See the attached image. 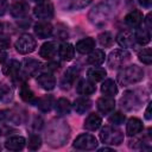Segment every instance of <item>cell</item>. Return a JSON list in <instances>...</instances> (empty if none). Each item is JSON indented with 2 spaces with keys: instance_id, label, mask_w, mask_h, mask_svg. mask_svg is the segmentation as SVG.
Listing matches in <instances>:
<instances>
[{
  "instance_id": "obj_1",
  "label": "cell",
  "mask_w": 152,
  "mask_h": 152,
  "mask_svg": "<svg viewBox=\"0 0 152 152\" xmlns=\"http://www.w3.org/2000/svg\"><path fill=\"white\" fill-rule=\"evenodd\" d=\"M142 78H144V70L135 64L124 68L118 74V82L121 86H131L133 83L141 81Z\"/></svg>"
},
{
  "instance_id": "obj_2",
  "label": "cell",
  "mask_w": 152,
  "mask_h": 152,
  "mask_svg": "<svg viewBox=\"0 0 152 152\" xmlns=\"http://www.w3.org/2000/svg\"><path fill=\"white\" fill-rule=\"evenodd\" d=\"M100 139L107 145H120L124 141V133L112 126H104L100 132Z\"/></svg>"
},
{
  "instance_id": "obj_3",
  "label": "cell",
  "mask_w": 152,
  "mask_h": 152,
  "mask_svg": "<svg viewBox=\"0 0 152 152\" xmlns=\"http://www.w3.org/2000/svg\"><path fill=\"white\" fill-rule=\"evenodd\" d=\"M131 59V53L125 49H116L108 56V65L110 69H119Z\"/></svg>"
},
{
  "instance_id": "obj_4",
  "label": "cell",
  "mask_w": 152,
  "mask_h": 152,
  "mask_svg": "<svg viewBox=\"0 0 152 152\" xmlns=\"http://www.w3.org/2000/svg\"><path fill=\"white\" fill-rule=\"evenodd\" d=\"M14 46H15V50L19 53L27 55V53H31L32 51H34V49L37 46V42L31 34L24 33L17 39Z\"/></svg>"
},
{
  "instance_id": "obj_5",
  "label": "cell",
  "mask_w": 152,
  "mask_h": 152,
  "mask_svg": "<svg viewBox=\"0 0 152 152\" xmlns=\"http://www.w3.org/2000/svg\"><path fill=\"white\" fill-rule=\"evenodd\" d=\"M97 139L88 133L80 134L75 140H74V147L77 150H83V151H91L97 147Z\"/></svg>"
},
{
  "instance_id": "obj_6",
  "label": "cell",
  "mask_w": 152,
  "mask_h": 152,
  "mask_svg": "<svg viewBox=\"0 0 152 152\" xmlns=\"http://www.w3.org/2000/svg\"><path fill=\"white\" fill-rule=\"evenodd\" d=\"M33 14L38 19H50L53 15V5L49 1L39 2L33 8Z\"/></svg>"
},
{
  "instance_id": "obj_7",
  "label": "cell",
  "mask_w": 152,
  "mask_h": 152,
  "mask_svg": "<svg viewBox=\"0 0 152 152\" xmlns=\"http://www.w3.org/2000/svg\"><path fill=\"white\" fill-rule=\"evenodd\" d=\"M30 6L26 1H17L10 7V13L14 18H24L28 14Z\"/></svg>"
},
{
  "instance_id": "obj_8",
  "label": "cell",
  "mask_w": 152,
  "mask_h": 152,
  "mask_svg": "<svg viewBox=\"0 0 152 152\" xmlns=\"http://www.w3.org/2000/svg\"><path fill=\"white\" fill-rule=\"evenodd\" d=\"M78 75H80V70H78V68H76V66H71V68H69L65 72H64V75H63V78H62V82H61V84H62V87L65 89H68V88H70L72 84H74V82L76 81V78L78 77Z\"/></svg>"
},
{
  "instance_id": "obj_9",
  "label": "cell",
  "mask_w": 152,
  "mask_h": 152,
  "mask_svg": "<svg viewBox=\"0 0 152 152\" xmlns=\"http://www.w3.org/2000/svg\"><path fill=\"white\" fill-rule=\"evenodd\" d=\"M37 83L39 84L40 88H43L44 90H52L56 86V80L53 77L52 74L49 72H43L40 75H38L37 77Z\"/></svg>"
},
{
  "instance_id": "obj_10",
  "label": "cell",
  "mask_w": 152,
  "mask_h": 152,
  "mask_svg": "<svg viewBox=\"0 0 152 152\" xmlns=\"http://www.w3.org/2000/svg\"><path fill=\"white\" fill-rule=\"evenodd\" d=\"M96 106H97V109L102 114H109L115 108V101L110 96H103V97H100L97 100Z\"/></svg>"
},
{
  "instance_id": "obj_11",
  "label": "cell",
  "mask_w": 152,
  "mask_h": 152,
  "mask_svg": "<svg viewBox=\"0 0 152 152\" xmlns=\"http://www.w3.org/2000/svg\"><path fill=\"white\" fill-rule=\"evenodd\" d=\"M34 33L36 36L39 38V39H44V38H48L52 34V25L48 21H40V23H37L34 25Z\"/></svg>"
},
{
  "instance_id": "obj_12",
  "label": "cell",
  "mask_w": 152,
  "mask_h": 152,
  "mask_svg": "<svg viewBox=\"0 0 152 152\" xmlns=\"http://www.w3.org/2000/svg\"><path fill=\"white\" fill-rule=\"evenodd\" d=\"M116 42L122 48H133L134 46L135 38H134V34L131 31L125 30V31H121L116 36Z\"/></svg>"
},
{
  "instance_id": "obj_13",
  "label": "cell",
  "mask_w": 152,
  "mask_h": 152,
  "mask_svg": "<svg viewBox=\"0 0 152 152\" xmlns=\"http://www.w3.org/2000/svg\"><path fill=\"white\" fill-rule=\"evenodd\" d=\"M57 52V43L56 42H46L40 46L39 55L45 59H51Z\"/></svg>"
},
{
  "instance_id": "obj_14",
  "label": "cell",
  "mask_w": 152,
  "mask_h": 152,
  "mask_svg": "<svg viewBox=\"0 0 152 152\" xmlns=\"http://www.w3.org/2000/svg\"><path fill=\"white\" fill-rule=\"evenodd\" d=\"M142 131V122L140 119L138 118H131L127 122V126H126V133L127 135L129 137H133V135H137L138 133H140Z\"/></svg>"
},
{
  "instance_id": "obj_15",
  "label": "cell",
  "mask_w": 152,
  "mask_h": 152,
  "mask_svg": "<svg viewBox=\"0 0 152 152\" xmlns=\"http://www.w3.org/2000/svg\"><path fill=\"white\" fill-rule=\"evenodd\" d=\"M26 140L23 137H11L5 141V147L10 151H20L24 148Z\"/></svg>"
},
{
  "instance_id": "obj_16",
  "label": "cell",
  "mask_w": 152,
  "mask_h": 152,
  "mask_svg": "<svg viewBox=\"0 0 152 152\" xmlns=\"http://www.w3.org/2000/svg\"><path fill=\"white\" fill-rule=\"evenodd\" d=\"M94 48H95V40L90 37H87V38L78 40L76 43V46H75V49L80 53H88L91 50H94Z\"/></svg>"
},
{
  "instance_id": "obj_17",
  "label": "cell",
  "mask_w": 152,
  "mask_h": 152,
  "mask_svg": "<svg viewBox=\"0 0 152 152\" xmlns=\"http://www.w3.org/2000/svg\"><path fill=\"white\" fill-rule=\"evenodd\" d=\"M20 66H21V64L18 61L11 59L10 62H7L2 66V72L6 76H10V77H17L18 74H19V71H20Z\"/></svg>"
},
{
  "instance_id": "obj_18",
  "label": "cell",
  "mask_w": 152,
  "mask_h": 152,
  "mask_svg": "<svg viewBox=\"0 0 152 152\" xmlns=\"http://www.w3.org/2000/svg\"><path fill=\"white\" fill-rule=\"evenodd\" d=\"M76 90L78 94L81 95H90L93 93H95L96 90V87L94 84L93 81H89V80H82L78 82L77 87H76Z\"/></svg>"
},
{
  "instance_id": "obj_19",
  "label": "cell",
  "mask_w": 152,
  "mask_h": 152,
  "mask_svg": "<svg viewBox=\"0 0 152 152\" xmlns=\"http://www.w3.org/2000/svg\"><path fill=\"white\" fill-rule=\"evenodd\" d=\"M142 21V13L139 10H133L131 11L126 17H125V23L131 26V27H137L140 25Z\"/></svg>"
},
{
  "instance_id": "obj_20",
  "label": "cell",
  "mask_w": 152,
  "mask_h": 152,
  "mask_svg": "<svg viewBox=\"0 0 152 152\" xmlns=\"http://www.w3.org/2000/svg\"><path fill=\"white\" fill-rule=\"evenodd\" d=\"M102 124V119L100 115L95 114V113H91L87 116L86 121H84V128L88 129V131H96Z\"/></svg>"
},
{
  "instance_id": "obj_21",
  "label": "cell",
  "mask_w": 152,
  "mask_h": 152,
  "mask_svg": "<svg viewBox=\"0 0 152 152\" xmlns=\"http://www.w3.org/2000/svg\"><path fill=\"white\" fill-rule=\"evenodd\" d=\"M58 53L63 61H71L75 55V48L70 43H63L58 48Z\"/></svg>"
},
{
  "instance_id": "obj_22",
  "label": "cell",
  "mask_w": 152,
  "mask_h": 152,
  "mask_svg": "<svg viewBox=\"0 0 152 152\" xmlns=\"http://www.w3.org/2000/svg\"><path fill=\"white\" fill-rule=\"evenodd\" d=\"M40 69H42V63L38 62L37 59L28 58V59L24 61V70H25L26 75H28V76L36 75Z\"/></svg>"
},
{
  "instance_id": "obj_23",
  "label": "cell",
  "mask_w": 152,
  "mask_h": 152,
  "mask_svg": "<svg viewBox=\"0 0 152 152\" xmlns=\"http://www.w3.org/2000/svg\"><path fill=\"white\" fill-rule=\"evenodd\" d=\"M121 103H122V107H125L127 110H131L135 108L137 104H139V101L133 91H126L125 95L121 97Z\"/></svg>"
},
{
  "instance_id": "obj_24",
  "label": "cell",
  "mask_w": 152,
  "mask_h": 152,
  "mask_svg": "<svg viewBox=\"0 0 152 152\" xmlns=\"http://www.w3.org/2000/svg\"><path fill=\"white\" fill-rule=\"evenodd\" d=\"M91 107V101L88 97H78L74 102V109L77 114H84Z\"/></svg>"
},
{
  "instance_id": "obj_25",
  "label": "cell",
  "mask_w": 152,
  "mask_h": 152,
  "mask_svg": "<svg viewBox=\"0 0 152 152\" xmlns=\"http://www.w3.org/2000/svg\"><path fill=\"white\" fill-rule=\"evenodd\" d=\"M56 113L61 116L63 115H68L70 113V109H71V104H70V101L68 99H64V97H61L57 100L56 102Z\"/></svg>"
},
{
  "instance_id": "obj_26",
  "label": "cell",
  "mask_w": 152,
  "mask_h": 152,
  "mask_svg": "<svg viewBox=\"0 0 152 152\" xmlns=\"http://www.w3.org/2000/svg\"><path fill=\"white\" fill-rule=\"evenodd\" d=\"M106 55L102 50H91V52L89 53L87 62L91 65H101L104 62Z\"/></svg>"
},
{
  "instance_id": "obj_27",
  "label": "cell",
  "mask_w": 152,
  "mask_h": 152,
  "mask_svg": "<svg viewBox=\"0 0 152 152\" xmlns=\"http://www.w3.org/2000/svg\"><path fill=\"white\" fill-rule=\"evenodd\" d=\"M101 91L106 96H114L118 94V86L113 80H106L101 86Z\"/></svg>"
},
{
  "instance_id": "obj_28",
  "label": "cell",
  "mask_w": 152,
  "mask_h": 152,
  "mask_svg": "<svg viewBox=\"0 0 152 152\" xmlns=\"http://www.w3.org/2000/svg\"><path fill=\"white\" fill-rule=\"evenodd\" d=\"M134 38H135V40H137L139 44L146 45V44L150 43V40H151L150 30H147V28H138V30L135 31Z\"/></svg>"
},
{
  "instance_id": "obj_29",
  "label": "cell",
  "mask_w": 152,
  "mask_h": 152,
  "mask_svg": "<svg viewBox=\"0 0 152 152\" xmlns=\"http://www.w3.org/2000/svg\"><path fill=\"white\" fill-rule=\"evenodd\" d=\"M87 75H88V77H89L91 81L97 82V81H102V80L106 77L107 71H106L103 68H95V66H94V68H90V69L88 70Z\"/></svg>"
},
{
  "instance_id": "obj_30",
  "label": "cell",
  "mask_w": 152,
  "mask_h": 152,
  "mask_svg": "<svg viewBox=\"0 0 152 152\" xmlns=\"http://www.w3.org/2000/svg\"><path fill=\"white\" fill-rule=\"evenodd\" d=\"M36 103L38 106V108L43 112H49L53 104V97L51 95H45L38 100H36Z\"/></svg>"
},
{
  "instance_id": "obj_31",
  "label": "cell",
  "mask_w": 152,
  "mask_h": 152,
  "mask_svg": "<svg viewBox=\"0 0 152 152\" xmlns=\"http://www.w3.org/2000/svg\"><path fill=\"white\" fill-rule=\"evenodd\" d=\"M19 95H20V97H21L24 101H26V102H33V101H34V94H33V91L28 88V86H27L26 83H23V84L20 86Z\"/></svg>"
},
{
  "instance_id": "obj_32",
  "label": "cell",
  "mask_w": 152,
  "mask_h": 152,
  "mask_svg": "<svg viewBox=\"0 0 152 152\" xmlns=\"http://www.w3.org/2000/svg\"><path fill=\"white\" fill-rule=\"evenodd\" d=\"M138 57H139V59H140L144 64L150 65V64L152 63V51H151V49H150V48L142 49L141 51H139Z\"/></svg>"
},
{
  "instance_id": "obj_33",
  "label": "cell",
  "mask_w": 152,
  "mask_h": 152,
  "mask_svg": "<svg viewBox=\"0 0 152 152\" xmlns=\"http://www.w3.org/2000/svg\"><path fill=\"white\" fill-rule=\"evenodd\" d=\"M99 42L102 46H112L114 38L110 32H102L99 34Z\"/></svg>"
},
{
  "instance_id": "obj_34",
  "label": "cell",
  "mask_w": 152,
  "mask_h": 152,
  "mask_svg": "<svg viewBox=\"0 0 152 152\" xmlns=\"http://www.w3.org/2000/svg\"><path fill=\"white\" fill-rule=\"evenodd\" d=\"M40 146H42V139H40V137H39V135H36V134L31 135L30 139H28V142H27L28 150L36 151V150H38Z\"/></svg>"
},
{
  "instance_id": "obj_35",
  "label": "cell",
  "mask_w": 152,
  "mask_h": 152,
  "mask_svg": "<svg viewBox=\"0 0 152 152\" xmlns=\"http://www.w3.org/2000/svg\"><path fill=\"white\" fill-rule=\"evenodd\" d=\"M125 114L120 113V112H116L114 114H112L108 119V121L112 124V125H122L124 121H125Z\"/></svg>"
},
{
  "instance_id": "obj_36",
  "label": "cell",
  "mask_w": 152,
  "mask_h": 152,
  "mask_svg": "<svg viewBox=\"0 0 152 152\" xmlns=\"http://www.w3.org/2000/svg\"><path fill=\"white\" fill-rule=\"evenodd\" d=\"M0 99L4 100V101H7V100L12 99V90L5 84L0 86Z\"/></svg>"
},
{
  "instance_id": "obj_37",
  "label": "cell",
  "mask_w": 152,
  "mask_h": 152,
  "mask_svg": "<svg viewBox=\"0 0 152 152\" xmlns=\"http://www.w3.org/2000/svg\"><path fill=\"white\" fill-rule=\"evenodd\" d=\"M7 7H8V2H7V0H0V15L5 14Z\"/></svg>"
},
{
  "instance_id": "obj_38",
  "label": "cell",
  "mask_w": 152,
  "mask_h": 152,
  "mask_svg": "<svg viewBox=\"0 0 152 152\" xmlns=\"http://www.w3.org/2000/svg\"><path fill=\"white\" fill-rule=\"evenodd\" d=\"M151 109H152V103L150 102V103L147 104V108H146V110H145V119H146V120H151V118H152V114H151Z\"/></svg>"
},
{
  "instance_id": "obj_39",
  "label": "cell",
  "mask_w": 152,
  "mask_h": 152,
  "mask_svg": "<svg viewBox=\"0 0 152 152\" xmlns=\"http://www.w3.org/2000/svg\"><path fill=\"white\" fill-rule=\"evenodd\" d=\"M139 4H140L142 7L148 8V7H151V5H152V0H139Z\"/></svg>"
},
{
  "instance_id": "obj_40",
  "label": "cell",
  "mask_w": 152,
  "mask_h": 152,
  "mask_svg": "<svg viewBox=\"0 0 152 152\" xmlns=\"http://www.w3.org/2000/svg\"><path fill=\"white\" fill-rule=\"evenodd\" d=\"M6 57H7V53H6V51H4L2 49H0V63L5 62Z\"/></svg>"
},
{
  "instance_id": "obj_41",
  "label": "cell",
  "mask_w": 152,
  "mask_h": 152,
  "mask_svg": "<svg viewBox=\"0 0 152 152\" xmlns=\"http://www.w3.org/2000/svg\"><path fill=\"white\" fill-rule=\"evenodd\" d=\"M145 23H146V28L147 30H150L151 28V13H148L147 14V17H146V19H145Z\"/></svg>"
},
{
  "instance_id": "obj_42",
  "label": "cell",
  "mask_w": 152,
  "mask_h": 152,
  "mask_svg": "<svg viewBox=\"0 0 152 152\" xmlns=\"http://www.w3.org/2000/svg\"><path fill=\"white\" fill-rule=\"evenodd\" d=\"M59 68V63H51V64H49V68L48 69H53V70H56V69H58Z\"/></svg>"
},
{
  "instance_id": "obj_43",
  "label": "cell",
  "mask_w": 152,
  "mask_h": 152,
  "mask_svg": "<svg viewBox=\"0 0 152 152\" xmlns=\"http://www.w3.org/2000/svg\"><path fill=\"white\" fill-rule=\"evenodd\" d=\"M32 1H36V2H44V1H48V0H32Z\"/></svg>"
},
{
  "instance_id": "obj_44",
  "label": "cell",
  "mask_w": 152,
  "mask_h": 152,
  "mask_svg": "<svg viewBox=\"0 0 152 152\" xmlns=\"http://www.w3.org/2000/svg\"><path fill=\"white\" fill-rule=\"evenodd\" d=\"M0 31H1V24H0Z\"/></svg>"
},
{
  "instance_id": "obj_45",
  "label": "cell",
  "mask_w": 152,
  "mask_h": 152,
  "mask_svg": "<svg viewBox=\"0 0 152 152\" xmlns=\"http://www.w3.org/2000/svg\"><path fill=\"white\" fill-rule=\"evenodd\" d=\"M0 134H1V128H0Z\"/></svg>"
}]
</instances>
